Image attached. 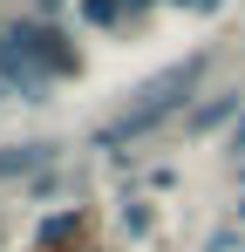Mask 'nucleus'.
I'll list each match as a JSON object with an SVG mask.
<instances>
[{"mask_svg": "<svg viewBox=\"0 0 245 252\" xmlns=\"http://www.w3.org/2000/svg\"><path fill=\"white\" fill-rule=\"evenodd\" d=\"M55 164V143H7V150H0V177H41V170Z\"/></svg>", "mask_w": 245, "mask_h": 252, "instance_id": "obj_5", "label": "nucleus"}, {"mask_svg": "<svg viewBox=\"0 0 245 252\" xmlns=\"http://www.w3.org/2000/svg\"><path fill=\"white\" fill-rule=\"evenodd\" d=\"M239 191H245V164H239Z\"/></svg>", "mask_w": 245, "mask_h": 252, "instance_id": "obj_14", "label": "nucleus"}, {"mask_svg": "<svg viewBox=\"0 0 245 252\" xmlns=\"http://www.w3.org/2000/svg\"><path fill=\"white\" fill-rule=\"evenodd\" d=\"M163 7H184V14H218L225 0H163Z\"/></svg>", "mask_w": 245, "mask_h": 252, "instance_id": "obj_8", "label": "nucleus"}, {"mask_svg": "<svg viewBox=\"0 0 245 252\" xmlns=\"http://www.w3.org/2000/svg\"><path fill=\"white\" fill-rule=\"evenodd\" d=\"M34 7H41V14H48V21H55V14H61V0H34Z\"/></svg>", "mask_w": 245, "mask_h": 252, "instance_id": "obj_11", "label": "nucleus"}, {"mask_svg": "<svg viewBox=\"0 0 245 252\" xmlns=\"http://www.w3.org/2000/svg\"><path fill=\"white\" fill-rule=\"evenodd\" d=\"M239 225H245V198H239Z\"/></svg>", "mask_w": 245, "mask_h": 252, "instance_id": "obj_13", "label": "nucleus"}, {"mask_svg": "<svg viewBox=\"0 0 245 252\" xmlns=\"http://www.w3.org/2000/svg\"><path fill=\"white\" fill-rule=\"evenodd\" d=\"M204 252H239V232H211V246Z\"/></svg>", "mask_w": 245, "mask_h": 252, "instance_id": "obj_9", "label": "nucleus"}, {"mask_svg": "<svg viewBox=\"0 0 245 252\" xmlns=\"http://www.w3.org/2000/svg\"><path fill=\"white\" fill-rule=\"evenodd\" d=\"M239 109H245V89H225V95H204V102H191V116H184V129H191V136H211V129L239 123Z\"/></svg>", "mask_w": 245, "mask_h": 252, "instance_id": "obj_3", "label": "nucleus"}, {"mask_svg": "<svg viewBox=\"0 0 245 252\" xmlns=\"http://www.w3.org/2000/svg\"><path fill=\"white\" fill-rule=\"evenodd\" d=\"M122 7H157V0H122Z\"/></svg>", "mask_w": 245, "mask_h": 252, "instance_id": "obj_12", "label": "nucleus"}, {"mask_svg": "<svg viewBox=\"0 0 245 252\" xmlns=\"http://www.w3.org/2000/svg\"><path fill=\"white\" fill-rule=\"evenodd\" d=\"M150 225H157V211L143 205V198H122V232L129 239H150Z\"/></svg>", "mask_w": 245, "mask_h": 252, "instance_id": "obj_6", "label": "nucleus"}, {"mask_svg": "<svg viewBox=\"0 0 245 252\" xmlns=\"http://www.w3.org/2000/svg\"><path fill=\"white\" fill-rule=\"evenodd\" d=\"M82 21H89V28H116V21H122V0H82Z\"/></svg>", "mask_w": 245, "mask_h": 252, "instance_id": "obj_7", "label": "nucleus"}, {"mask_svg": "<svg viewBox=\"0 0 245 252\" xmlns=\"http://www.w3.org/2000/svg\"><path fill=\"white\" fill-rule=\"evenodd\" d=\"M82 239H89V211H48L34 232L41 252H82Z\"/></svg>", "mask_w": 245, "mask_h": 252, "instance_id": "obj_4", "label": "nucleus"}, {"mask_svg": "<svg viewBox=\"0 0 245 252\" xmlns=\"http://www.w3.org/2000/svg\"><path fill=\"white\" fill-rule=\"evenodd\" d=\"M7 48L34 68L41 82H68V75H82V55H75V41H68V28H61V21H48V14L14 21V28H7Z\"/></svg>", "mask_w": 245, "mask_h": 252, "instance_id": "obj_2", "label": "nucleus"}, {"mask_svg": "<svg viewBox=\"0 0 245 252\" xmlns=\"http://www.w3.org/2000/svg\"><path fill=\"white\" fill-rule=\"evenodd\" d=\"M232 157H245V109H239V123H232Z\"/></svg>", "mask_w": 245, "mask_h": 252, "instance_id": "obj_10", "label": "nucleus"}, {"mask_svg": "<svg viewBox=\"0 0 245 252\" xmlns=\"http://www.w3.org/2000/svg\"><path fill=\"white\" fill-rule=\"evenodd\" d=\"M204 82V55H184V62H170L163 75H150V82L136 89V102H122L109 123L95 129V150H122V143H136V136H150L157 123H170L191 95H198Z\"/></svg>", "mask_w": 245, "mask_h": 252, "instance_id": "obj_1", "label": "nucleus"}]
</instances>
